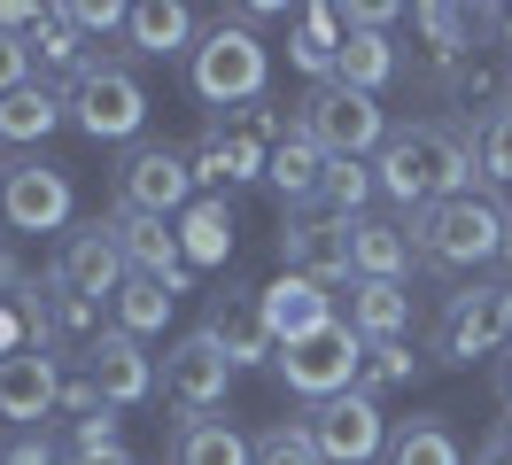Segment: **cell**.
I'll list each match as a JSON object with an SVG mask.
<instances>
[{
	"label": "cell",
	"instance_id": "cell-1",
	"mask_svg": "<svg viewBox=\"0 0 512 465\" xmlns=\"http://www.w3.org/2000/svg\"><path fill=\"white\" fill-rule=\"evenodd\" d=\"M373 179H381L388 202H404L412 217L427 202L474 194V124H396L388 148L373 155Z\"/></svg>",
	"mask_w": 512,
	"mask_h": 465
},
{
	"label": "cell",
	"instance_id": "cell-2",
	"mask_svg": "<svg viewBox=\"0 0 512 465\" xmlns=\"http://www.w3.org/2000/svg\"><path fill=\"white\" fill-rule=\"evenodd\" d=\"M412 248L427 272H474V264H497L505 256V210L481 202V194H450V202H427L412 217Z\"/></svg>",
	"mask_w": 512,
	"mask_h": 465
},
{
	"label": "cell",
	"instance_id": "cell-3",
	"mask_svg": "<svg viewBox=\"0 0 512 465\" xmlns=\"http://www.w3.org/2000/svg\"><path fill=\"white\" fill-rule=\"evenodd\" d=\"M187 86H194V101H210V109H241V101H264V86H272V47H264L249 24L218 16V24L194 39V55H187Z\"/></svg>",
	"mask_w": 512,
	"mask_h": 465
},
{
	"label": "cell",
	"instance_id": "cell-4",
	"mask_svg": "<svg viewBox=\"0 0 512 465\" xmlns=\"http://www.w3.org/2000/svg\"><path fill=\"white\" fill-rule=\"evenodd\" d=\"M295 132H311L326 148V163H365V155L388 148V109L373 101V93L342 86V78H326V86H311L303 101H295Z\"/></svg>",
	"mask_w": 512,
	"mask_h": 465
},
{
	"label": "cell",
	"instance_id": "cell-5",
	"mask_svg": "<svg viewBox=\"0 0 512 465\" xmlns=\"http://www.w3.org/2000/svg\"><path fill=\"white\" fill-rule=\"evenodd\" d=\"M132 47H117V55H94L78 78L63 86L70 101V124L86 132V140H132L140 124H148V86L132 78Z\"/></svg>",
	"mask_w": 512,
	"mask_h": 465
},
{
	"label": "cell",
	"instance_id": "cell-6",
	"mask_svg": "<svg viewBox=\"0 0 512 465\" xmlns=\"http://www.w3.org/2000/svg\"><path fill=\"white\" fill-rule=\"evenodd\" d=\"M303 434H311L319 465H373V458H388V411L365 396V388L326 396V403H303Z\"/></svg>",
	"mask_w": 512,
	"mask_h": 465
},
{
	"label": "cell",
	"instance_id": "cell-7",
	"mask_svg": "<svg viewBox=\"0 0 512 465\" xmlns=\"http://www.w3.org/2000/svg\"><path fill=\"white\" fill-rule=\"evenodd\" d=\"M357 365H365V341L350 334V318H334L326 334H311V341H288V349L272 357V372L288 380V396H303V403L350 396V388H357Z\"/></svg>",
	"mask_w": 512,
	"mask_h": 465
},
{
	"label": "cell",
	"instance_id": "cell-8",
	"mask_svg": "<svg viewBox=\"0 0 512 465\" xmlns=\"http://www.w3.org/2000/svg\"><path fill=\"white\" fill-rule=\"evenodd\" d=\"M505 287H450L443 318H435V365H474V357H505Z\"/></svg>",
	"mask_w": 512,
	"mask_h": 465
},
{
	"label": "cell",
	"instance_id": "cell-9",
	"mask_svg": "<svg viewBox=\"0 0 512 465\" xmlns=\"http://www.w3.org/2000/svg\"><path fill=\"white\" fill-rule=\"evenodd\" d=\"M47 279H55L63 295H78V303H117V287L132 279V264H125V248H117V233H109V217L70 225L63 241H55Z\"/></svg>",
	"mask_w": 512,
	"mask_h": 465
},
{
	"label": "cell",
	"instance_id": "cell-10",
	"mask_svg": "<svg viewBox=\"0 0 512 465\" xmlns=\"http://www.w3.org/2000/svg\"><path fill=\"white\" fill-rule=\"evenodd\" d=\"M202 194L194 186V155L163 148V140H148V148H132L125 163H117V210H140V217H187V202Z\"/></svg>",
	"mask_w": 512,
	"mask_h": 465
},
{
	"label": "cell",
	"instance_id": "cell-11",
	"mask_svg": "<svg viewBox=\"0 0 512 465\" xmlns=\"http://www.w3.org/2000/svg\"><path fill=\"white\" fill-rule=\"evenodd\" d=\"M70 210H78V194H70L63 163L24 155V163L0 171V225H8V233H63Z\"/></svg>",
	"mask_w": 512,
	"mask_h": 465
},
{
	"label": "cell",
	"instance_id": "cell-12",
	"mask_svg": "<svg viewBox=\"0 0 512 465\" xmlns=\"http://www.w3.org/2000/svg\"><path fill=\"white\" fill-rule=\"evenodd\" d=\"M233 380H241V372H233V357H225V349L202 334V326H194V334H179L171 349H163V396L179 403L187 419L218 411V403L233 396Z\"/></svg>",
	"mask_w": 512,
	"mask_h": 465
},
{
	"label": "cell",
	"instance_id": "cell-13",
	"mask_svg": "<svg viewBox=\"0 0 512 465\" xmlns=\"http://www.w3.org/2000/svg\"><path fill=\"white\" fill-rule=\"evenodd\" d=\"M202 334H210L225 357H233V372L272 365V357H280L272 318H264V287H249V279H233V287H218V295H210V310H202Z\"/></svg>",
	"mask_w": 512,
	"mask_h": 465
},
{
	"label": "cell",
	"instance_id": "cell-14",
	"mask_svg": "<svg viewBox=\"0 0 512 465\" xmlns=\"http://www.w3.org/2000/svg\"><path fill=\"white\" fill-rule=\"evenodd\" d=\"M280 272L319 279V287L350 279V225L326 210H288L280 217Z\"/></svg>",
	"mask_w": 512,
	"mask_h": 465
},
{
	"label": "cell",
	"instance_id": "cell-15",
	"mask_svg": "<svg viewBox=\"0 0 512 465\" xmlns=\"http://www.w3.org/2000/svg\"><path fill=\"white\" fill-rule=\"evenodd\" d=\"M55 411H63V365H55L47 349L0 357V419H16L24 434H39Z\"/></svg>",
	"mask_w": 512,
	"mask_h": 465
},
{
	"label": "cell",
	"instance_id": "cell-16",
	"mask_svg": "<svg viewBox=\"0 0 512 465\" xmlns=\"http://www.w3.org/2000/svg\"><path fill=\"white\" fill-rule=\"evenodd\" d=\"M109 233H117V248H125V264L140 279H163L171 295L194 279L187 248H179V225L171 217H140V210H109Z\"/></svg>",
	"mask_w": 512,
	"mask_h": 465
},
{
	"label": "cell",
	"instance_id": "cell-17",
	"mask_svg": "<svg viewBox=\"0 0 512 465\" xmlns=\"http://www.w3.org/2000/svg\"><path fill=\"white\" fill-rule=\"evenodd\" d=\"M86 372H94V388H101V403H109V411H132V403H148V396H156V380H163L156 357H148V349H140L132 334H117V326H109V334L86 349Z\"/></svg>",
	"mask_w": 512,
	"mask_h": 465
},
{
	"label": "cell",
	"instance_id": "cell-18",
	"mask_svg": "<svg viewBox=\"0 0 512 465\" xmlns=\"http://www.w3.org/2000/svg\"><path fill=\"white\" fill-rule=\"evenodd\" d=\"M264 318H272V341L288 349V341H311V334H326L342 310H334V295H326L319 279H295V272H280L272 287H264Z\"/></svg>",
	"mask_w": 512,
	"mask_h": 465
},
{
	"label": "cell",
	"instance_id": "cell-19",
	"mask_svg": "<svg viewBox=\"0 0 512 465\" xmlns=\"http://www.w3.org/2000/svg\"><path fill=\"white\" fill-rule=\"evenodd\" d=\"M264 179H272V194L288 202V210H319V186H326V148L311 140V132H295L272 148V163H264Z\"/></svg>",
	"mask_w": 512,
	"mask_h": 465
},
{
	"label": "cell",
	"instance_id": "cell-20",
	"mask_svg": "<svg viewBox=\"0 0 512 465\" xmlns=\"http://www.w3.org/2000/svg\"><path fill=\"white\" fill-rule=\"evenodd\" d=\"M233 241H241L233 202H225V194H194L187 217H179V248H187V264H194V272H218V264H233Z\"/></svg>",
	"mask_w": 512,
	"mask_h": 465
},
{
	"label": "cell",
	"instance_id": "cell-21",
	"mask_svg": "<svg viewBox=\"0 0 512 465\" xmlns=\"http://www.w3.org/2000/svg\"><path fill=\"white\" fill-rule=\"evenodd\" d=\"M194 8H179V0H132V24H125V47L132 55H156V62H171V55H194Z\"/></svg>",
	"mask_w": 512,
	"mask_h": 465
},
{
	"label": "cell",
	"instance_id": "cell-22",
	"mask_svg": "<svg viewBox=\"0 0 512 465\" xmlns=\"http://www.w3.org/2000/svg\"><path fill=\"white\" fill-rule=\"evenodd\" d=\"M412 326V287L404 279H350V334L357 341H404Z\"/></svg>",
	"mask_w": 512,
	"mask_h": 465
},
{
	"label": "cell",
	"instance_id": "cell-23",
	"mask_svg": "<svg viewBox=\"0 0 512 465\" xmlns=\"http://www.w3.org/2000/svg\"><path fill=\"white\" fill-rule=\"evenodd\" d=\"M412 233L388 217H357L350 225V279H412Z\"/></svg>",
	"mask_w": 512,
	"mask_h": 465
},
{
	"label": "cell",
	"instance_id": "cell-24",
	"mask_svg": "<svg viewBox=\"0 0 512 465\" xmlns=\"http://www.w3.org/2000/svg\"><path fill=\"white\" fill-rule=\"evenodd\" d=\"M171 465H256V442L233 419H179L171 427Z\"/></svg>",
	"mask_w": 512,
	"mask_h": 465
},
{
	"label": "cell",
	"instance_id": "cell-25",
	"mask_svg": "<svg viewBox=\"0 0 512 465\" xmlns=\"http://www.w3.org/2000/svg\"><path fill=\"white\" fill-rule=\"evenodd\" d=\"M396 70H404V55H396V39L388 31H342V62H334V78L357 93H373L381 101L388 86H396Z\"/></svg>",
	"mask_w": 512,
	"mask_h": 465
},
{
	"label": "cell",
	"instance_id": "cell-26",
	"mask_svg": "<svg viewBox=\"0 0 512 465\" xmlns=\"http://www.w3.org/2000/svg\"><path fill=\"white\" fill-rule=\"evenodd\" d=\"M288 62L311 78V86H326L334 78V62H342V8H303L295 16V31H288Z\"/></svg>",
	"mask_w": 512,
	"mask_h": 465
},
{
	"label": "cell",
	"instance_id": "cell-27",
	"mask_svg": "<svg viewBox=\"0 0 512 465\" xmlns=\"http://www.w3.org/2000/svg\"><path fill=\"white\" fill-rule=\"evenodd\" d=\"M70 117V101L55 86H16V93H0V140H16V148H32V140H47L55 124Z\"/></svg>",
	"mask_w": 512,
	"mask_h": 465
},
{
	"label": "cell",
	"instance_id": "cell-28",
	"mask_svg": "<svg viewBox=\"0 0 512 465\" xmlns=\"http://www.w3.org/2000/svg\"><path fill=\"white\" fill-rule=\"evenodd\" d=\"M388 465H466V450H458V434L427 411V419H404V427L388 434Z\"/></svg>",
	"mask_w": 512,
	"mask_h": 465
},
{
	"label": "cell",
	"instance_id": "cell-29",
	"mask_svg": "<svg viewBox=\"0 0 512 465\" xmlns=\"http://www.w3.org/2000/svg\"><path fill=\"white\" fill-rule=\"evenodd\" d=\"M117 334H132V341H148V334H163V318H171V287L163 279H140L132 272L125 287H117Z\"/></svg>",
	"mask_w": 512,
	"mask_h": 465
},
{
	"label": "cell",
	"instance_id": "cell-30",
	"mask_svg": "<svg viewBox=\"0 0 512 465\" xmlns=\"http://www.w3.org/2000/svg\"><path fill=\"white\" fill-rule=\"evenodd\" d=\"M381 194V179H373V163H326V186H319V210L342 217V225H357L365 217V202Z\"/></svg>",
	"mask_w": 512,
	"mask_h": 465
},
{
	"label": "cell",
	"instance_id": "cell-31",
	"mask_svg": "<svg viewBox=\"0 0 512 465\" xmlns=\"http://www.w3.org/2000/svg\"><path fill=\"white\" fill-rule=\"evenodd\" d=\"M474 31H481V16H466V8H419V39H427L435 62H466Z\"/></svg>",
	"mask_w": 512,
	"mask_h": 465
},
{
	"label": "cell",
	"instance_id": "cell-32",
	"mask_svg": "<svg viewBox=\"0 0 512 465\" xmlns=\"http://www.w3.org/2000/svg\"><path fill=\"white\" fill-rule=\"evenodd\" d=\"M474 179L512 186V101L489 109V117H474Z\"/></svg>",
	"mask_w": 512,
	"mask_h": 465
},
{
	"label": "cell",
	"instance_id": "cell-33",
	"mask_svg": "<svg viewBox=\"0 0 512 465\" xmlns=\"http://www.w3.org/2000/svg\"><path fill=\"white\" fill-rule=\"evenodd\" d=\"M419 380V357L404 341H365V365H357V388L381 403V388H412Z\"/></svg>",
	"mask_w": 512,
	"mask_h": 465
},
{
	"label": "cell",
	"instance_id": "cell-34",
	"mask_svg": "<svg viewBox=\"0 0 512 465\" xmlns=\"http://www.w3.org/2000/svg\"><path fill=\"white\" fill-rule=\"evenodd\" d=\"M32 62H47V70H63V78H78V70H86V31L70 24L63 8H55V16H47V24H39V39H32Z\"/></svg>",
	"mask_w": 512,
	"mask_h": 465
},
{
	"label": "cell",
	"instance_id": "cell-35",
	"mask_svg": "<svg viewBox=\"0 0 512 465\" xmlns=\"http://www.w3.org/2000/svg\"><path fill=\"white\" fill-rule=\"evenodd\" d=\"M256 465H319V450H311L303 419H280V427L256 434Z\"/></svg>",
	"mask_w": 512,
	"mask_h": 465
},
{
	"label": "cell",
	"instance_id": "cell-36",
	"mask_svg": "<svg viewBox=\"0 0 512 465\" xmlns=\"http://www.w3.org/2000/svg\"><path fill=\"white\" fill-rule=\"evenodd\" d=\"M63 16L86 31V39H109V31H125V24H132V8H117V0H70Z\"/></svg>",
	"mask_w": 512,
	"mask_h": 465
},
{
	"label": "cell",
	"instance_id": "cell-37",
	"mask_svg": "<svg viewBox=\"0 0 512 465\" xmlns=\"http://www.w3.org/2000/svg\"><path fill=\"white\" fill-rule=\"evenodd\" d=\"M32 86V39H16V31H0V93Z\"/></svg>",
	"mask_w": 512,
	"mask_h": 465
},
{
	"label": "cell",
	"instance_id": "cell-38",
	"mask_svg": "<svg viewBox=\"0 0 512 465\" xmlns=\"http://www.w3.org/2000/svg\"><path fill=\"white\" fill-rule=\"evenodd\" d=\"M0 465H63V458H55V442H47V434H16V442L0 450Z\"/></svg>",
	"mask_w": 512,
	"mask_h": 465
},
{
	"label": "cell",
	"instance_id": "cell-39",
	"mask_svg": "<svg viewBox=\"0 0 512 465\" xmlns=\"http://www.w3.org/2000/svg\"><path fill=\"white\" fill-rule=\"evenodd\" d=\"M388 24H396L388 0H350V8H342V31H388Z\"/></svg>",
	"mask_w": 512,
	"mask_h": 465
},
{
	"label": "cell",
	"instance_id": "cell-40",
	"mask_svg": "<svg viewBox=\"0 0 512 465\" xmlns=\"http://www.w3.org/2000/svg\"><path fill=\"white\" fill-rule=\"evenodd\" d=\"M474 465H512V419H497V427H489V442H481Z\"/></svg>",
	"mask_w": 512,
	"mask_h": 465
},
{
	"label": "cell",
	"instance_id": "cell-41",
	"mask_svg": "<svg viewBox=\"0 0 512 465\" xmlns=\"http://www.w3.org/2000/svg\"><path fill=\"white\" fill-rule=\"evenodd\" d=\"M497 403H505V419H512V349L497 357Z\"/></svg>",
	"mask_w": 512,
	"mask_h": 465
},
{
	"label": "cell",
	"instance_id": "cell-42",
	"mask_svg": "<svg viewBox=\"0 0 512 465\" xmlns=\"http://www.w3.org/2000/svg\"><path fill=\"white\" fill-rule=\"evenodd\" d=\"M0 287H24V272H16V256H0Z\"/></svg>",
	"mask_w": 512,
	"mask_h": 465
},
{
	"label": "cell",
	"instance_id": "cell-43",
	"mask_svg": "<svg viewBox=\"0 0 512 465\" xmlns=\"http://www.w3.org/2000/svg\"><path fill=\"white\" fill-rule=\"evenodd\" d=\"M505 326H512V287H505Z\"/></svg>",
	"mask_w": 512,
	"mask_h": 465
}]
</instances>
